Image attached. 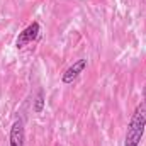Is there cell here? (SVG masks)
<instances>
[{
  "label": "cell",
  "mask_w": 146,
  "mask_h": 146,
  "mask_svg": "<svg viewBox=\"0 0 146 146\" xmlns=\"http://www.w3.org/2000/svg\"><path fill=\"white\" fill-rule=\"evenodd\" d=\"M146 129V104L138 106L131 121L127 124V131L124 136V146H139Z\"/></svg>",
  "instance_id": "1"
},
{
  "label": "cell",
  "mask_w": 146,
  "mask_h": 146,
  "mask_svg": "<svg viewBox=\"0 0 146 146\" xmlns=\"http://www.w3.org/2000/svg\"><path fill=\"white\" fill-rule=\"evenodd\" d=\"M39 33H41L39 22L29 24L22 33H19V36H17V39H15V48H17V49H22V48H26L27 44L34 42L37 37H39Z\"/></svg>",
  "instance_id": "2"
},
{
  "label": "cell",
  "mask_w": 146,
  "mask_h": 146,
  "mask_svg": "<svg viewBox=\"0 0 146 146\" xmlns=\"http://www.w3.org/2000/svg\"><path fill=\"white\" fill-rule=\"evenodd\" d=\"M26 143V127H24V121L17 119L14 121L10 133H9V146H24Z\"/></svg>",
  "instance_id": "3"
},
{
  "label": "cell",
  "mask_w": 146,
  "mask_h": 146,
  "mask_svg": "<svg viewBox=\"0 0 146 146\" xmlns=\"http://www.w3.org/2000/svg\"><path fill=\"white\" fill-rule=\"evenodd\" d=\"M87 60L85 58H80V60H76L75 63H73L72 66H68L66 70H65V73L61 75V82L63 83H66V85H70V83H73L82 73L85 72V68H87Z\"/></svg>",
  "instance_id": "4"
},
{
  "label": "cell",
  "mask_w": 146,
  "mask_h": 146,
  "mask_svg": "<svg viewBox=\"0 0 146 146\" xmlns=\"http://www.w3.org/2000/svg\"><path fill=\"white\" fill-rule=\"evenodd\" d=\"M44 104H46V100H44V90L39 88L36 97H34V112L36 114H41L44 110Z\"/></svg>",
  "instance_id": "5"
}]
</instances>
